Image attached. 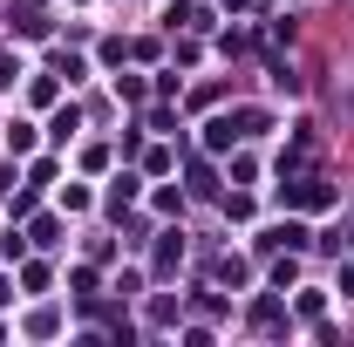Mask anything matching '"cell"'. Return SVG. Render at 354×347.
<instances>
[{
    "label": "cell",
    "instance_id": "1",
    "mask_svg": "<svg viewBox=\"0 0 354 347\" xmlns=\"http://www.w3.org/2000/svg\"><path fill=\"white\" fill-rule=\"evenodd\" d=\"M286 198H293V205H300V212H320V205H327V198H334V191H327V184H320V177H307V184H293V191H286Z\"/></svg>",
    "mask_w": 354,
    "mask_h": 347
},
{
    "label": "cell",
    "instance_id": "2",
    "mask_svg": "<svg viewBox=\"0 0 354 347\" xmlns=\"http://www.w3.org/2000/svg\"><path fill=\"white\" fill-rule=\"evenodd\" d=\"M232 136H239V130H232V116H218V123H212V130H205V143H212V150H225V143H232Z\"/></svg>",
    "mask_w": 354,
    "mask_h": 347
},
{
    "label": "cell",
    "instance_id": "3",
    "mask_svg": "<svg viewBox=\"0 0 354 347\" xmlns=\"http://www.w3.org/2000/svg\"><path fill=\"white\" fill-rule=\"evenodd\" d=\"M14 75H21V55H0V88H14Z\"/></svg>",
    "mask_w": 354,
    "mask_h": 347
}]
</instances>
